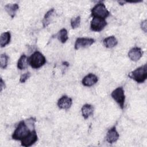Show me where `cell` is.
Here are the masks:
<instances>
[{"label":"cell","mask_w":147,"mask_h":147,"mask_svg":"<svg viewBox=\"0 0 147 147\" xmlns=\"http://www.w3.org/2000/svg\"><path fill=\"white\" fill-rule=\"evenodd\" d=\"M128 76L138 83H144L147 78L146 64L137 68L128 74Z\"/></svg>","instance_id":"1"},{"label":"cell","mask_w":147,"mask_h":147,"mask_svg":"<svg viewBox=\"0 0 147 147\" xmlns=\"http://www.w3.org/2000/svg\"><path fill=\"white\" fill-rule=\"evenodd\" d=\"M31 130L28 128L25 121H21L17 125L15 130L11 135L12 139L17 141H21L30 133Z\"/></svg>","instance_id":"2"},{"label":"cell","mask_w":147,"mask_h":147,"mask_svg":"<svg viewBox=\"0 0 147 147\" xmlns=\"http://www.w3.org/2000/svg\"><path fill=\"white\" fill-rule=\"evenodd\" d=\"M46 58L40 52H34L28 58V64L34 69H38L42 67L46 63Z\"/></svg>","instance_id":"3"},{"label":"cell","mask_w":147,"mask_h":147,"mask_svg":"<svg viewBox=\"0 0 147 147\" xmlns=\"http://www.w3.org/2000/svg\"><path fill=\"white\" fill-rule=\"evenodd\" d=\"M110 15L109 11L102 2L96 3L91 9V16L92 17H98L105 19Z\"/></svg>","instance_id":"4"},{"label":"cell","mask_w":147,"mask_h":147,"mask_svg":"<svg viewBox=\"0 0 147 147\" xmlns=\"http://www.w3.org/2000/svg\"><path fill=\"white\" fill-rule=\"evenodd\" d=\"M112 98L119 105L121 109H123L125 101V91L122 87H118L115 88L111 94Z\"/></svg>","instance_id":"5"},{"label":"cell","mask_w":147,"mask_h":147,"mask_svg":"<svg viewBox=\"0 0 147 147\" xmlns=\"http://www.w3.org/2000/svg\"><path fill=\"white\" fill-rule=\"evenodd\" d=\"M107 23L105 19L93 17L90 24V29L94 32H100L107 25Z\"/></svg>","instance_id":"6"},{"label":"cell","mask_w":147,"mask_h":147,"mask_svg":"<svg viewBox=\"0 0 147 147\" xmlns=\"http://www.w3.org/2000/svg\"><path fill=\"white\" fill-rule=\"evenodd\" d=\"M38 140V136L36 131L33 129L30 133L21 141V146L25 147H29L36 143Z\"/></svg>","instance_id":"7"},{"label":"cell","mask_w":147,"mask_h":147,"mask_svg":"<svg viewBox=\"0 0 147 147\" xmlns=\"http://www.w3.org/2000/svg\"><path fill=\"white\" fill-rule=\"evenodd\" d=\"M95 40L92 38L87 37H79L76 40L74 48L78 50L81 48H86L90 47L95 42Z\"/></svg>","instance_id":"8"},{"label":"cell","mask_w":147,"mask_h":147,"mask_svg":"<svg viewBox=\"0 0 147 147\" xmlns=\"http://www.w3.org/2000/svg\"><path fill=\"white\" fill-rule=\"evenodd\" d=\"M72 104V99L67 95H63L57 101V106L60 109L68 110Z\"/></svg>","instance_id":"9"},{"label":"cell","mask_w":147,"mask_h":147,"mask_svg":"<svg viewBox=\"0 0 147 147\" xmlns=\"http://www.w3.org/2000/svg\"><path fill=\"white\" fill-rule=\"evenodd\" d=\"M119 137V134L117 131L115 126H113L109 129L106 134V141L109 144H113L117 141Z\"/></svg>","instance_id":"10"},{"label":"cell","mask_w":147,"mask_h":147,"mask_svg":"<svg viewBox=\"0 0 147 147\" xmlns=\"http://www.w3.org/2000/svg\"><path fill=\"white\" fill-rule=\"evenodd\" d=\"M98 81V78L94 74L90 73L86 75L82 80V83L84 86L91 87L95 84Z\"/></svg>","instance_id":"11"},{"label":"cell","mask_w":147,"mask_h":147,"mask_svg":"<svg viewBox=\"0 0 147 147\" xmlns=\"http://www.w3.org/2000/svg\"><path fill=\"white\" fill-rule=\"evenodd\" d=\"M143 52L139 47H134L128 52V57L133 61H138L142 56Z\"/></svg>","instance_id":"12"},{"label":"cell","mask_w":147,"mask_h":147,"mask_svg":"<svg viewBox=\"0 0 147 147\" xmlns=\"http://www.w3.org/2000/svg\"><path fill=\"white\" fill-rule=\"evenodd\" d=\"M82 114L84 119H87L93 114L94 111V107L90 104H84L82 109Z\"/></svg>","instance_id":"13"},{"label":"cell","mask_w":147,"mask_h":147,"mask_svg":"<svg viewBox=\"0 0 147 147\" xmlns=\"http://www.w3.org/2000/svg\"><path fill=\"white\" fill-rule=\"evenodd\" d=\"M4 8L7 14L13 18L18 10L19 6L17 3H8L5 6Z\"/></svg>","instance_id":"14"},{"label":"cell","mask_w":147,"mask_h":147,"mask_svg":"<svg viewBox=\"0 0 147 147\" xmlns=\"http://www.w3.org/2000/svg\"><path fill=\"white\" fill-rule=\"evenodd\" d=\"M103 45L107 48H112L118 44V40L114 36L106 37L103 40Z\"/></svg>","instance_id":"15"},{"label":"cell","mask_w":147,"mask_h":147,"mask_svg":"<svg viewBox=\"0 0 147 147\" xmlns=\"http://www.w3.org/2000/svg\"><path fill=\"white\" fill-rule=\"evenodd\" d=\"M11 40V33L9 31L3 32L0 37V45L1 48H3L8 45Z\"/></svg>","instance_id":"16"},{"label":"cell","mask_w":147,"mask_h":147,"mask_svg":"<svg viewBox=\"0 0 147 147\" xmlns=\"http://www.w3.org/2000/svg\"><path fill=\"white\" fill-rule=\"evenodd\" d=\"M28 64V58L25 54H22L19 58L17 67L20 70H23L27 68Z\"/></svg>","instance_id":"17"},{"label":"cell","mask_w":147,"mask_h":147,"mask_svg":"<svg viewBox=\"0 0 147 147\" xmlns=\"http://www.w3.org/2000/svg\"><path fill=\"white\" fill-rule=\"evenodd\" d=\"M54 11H55V9L52 8V9H49L44 15V18L42 21V25H43L44 28L47 27L51 23V18H52V16Z\"/></svg>","instance_id":"18"},{"label":"cell","mask_w":147,"mask_h":147,"mask_svg":"<svg viewBox=\"0 0 147 147\" xmlns=\"http://www.w3.org/2000/svg\"><path fill=\"white\" fill-rule=\"evenodd\" d=\"M56 37L61 43H65L68 39V32L67 29L65 28H63L61 30H60L56 34Z\"/></svg>","instance_id":"19"},{"label":"cell","mask_w":147,"mask_h":147,"mask_svg":"<svg viewBox=\"0 0 147 147\" xmlns=\"http://www.w3.org/2000/svg\"><path fill=\"white\" fill-rule=\"evenodd\" d=\"M9 56L6 53H2L0 56V64L2 69H5L8 64Z\"/></svg>","instance_id":"20"},{"label":"cell","mask_w":147,"mask_h":147,"mask_svg":"<svg viewBox=\"0 0 147 147\" xmlns=\"http://www.w3.org/2000/svg\"><path fill=\"white\" fill-rule=\"evenodd\" d=\"M81 18L80 16H77L75 18H73L71 21V26L72 29H76L80 26Z\"/></svg>","instance_id":"21"},{"label":"cell","mask_w":147,"mask_h":147,"mask_svg":"<svg viewBox=\"0 0 147 147\" xmlns=\"http://www.w3.org/2000/svg\"><path fill=\"white\" fill-rule=\"evenodd\" d=\"M31 76V74L30 72H26L24 74L21 75L20 78V82L21 83H25L30 77Z\"/></svg>","instance_id":"22"},{"label":"cell","mask_w":147,"mask_h":147,"mask_svg":"<svg viewBox=\"0 0 147 147\" xmlns=\"http://www.w3.org/2000/svg\"><path fill=\"white\" fill-rule=\"evenodd\" d=\"M141 28L142 30H144L145 33L146 32V20H145L141 24Z\"/></svg>","instance_id":"23"},{"label":"cell","mask_w":147,"mask_h":147,"mask_svg":"<svg viewBox=\"0 0 147 147\" xmlns=\"http://www.w3.org/2000/svg\"><path fill=\"white\" fill-rule=\"evenodd\" d=\"M5 88V82L3 80L2 78H1V81H0V90L2 91L3 88Z\"/></svg>","instance_id":"24"}]
</instances>
